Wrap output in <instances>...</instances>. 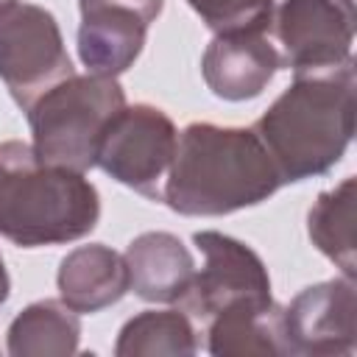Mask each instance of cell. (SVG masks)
I'll return each instance as SVG.
<instances>
[{
    "label": "cell",
    "mask_w": 357,
    "mask_h": 357,
    "mask_svg": "<svg viewBox=\"0 0 357 357\" xmlns=\"http://www.w3.org/2000/svg\"><path fill=\"white\" fill-rule=\"evenodd\" d=\"M282 176L254 128L190 123L178 134L162 201L192 218H220L268 201Z\"/></svg>",
    "instance_id": "obj_1"
},
{
    "label": "cell",
    "mask_w": 357,
    "mask_h": 357,
    "mask_svg": "<svg viewBox=\"0 0 357 357\" xmlns=\"http://www.w3.org/2000/svg\"><path fill=\"white\" fill-rule=\"evenodd\" d=\"M251 128L284 184L329 173L354 137V61L296 75Z\"/></svg>",
    "instance_id": "obj_2"
},
{
    "label": "cell",
    "mask_w": 357,
    "mask_h": 357,
    "mask_svg": "<svg viewBox=\"0 0 357 357\" xmlns=\"http://www.w3.org/2000/svg\"><path fill=\"white\" fill-rule=\"evenodd\" d=\"M100 218V195L84 173L45 165L20 139L0 142V237L22 248L86 237Z\"/></svg>",
    "instance_id": "obj_3"
},
{
    "label": "cell",
    "mask_w": 357,
    "mask_h": 357,
    "mask_svg": "<svg viewBox=\"0 0 357 357\" xmlns=\"http://www.w3.org/2000/svg\"><path fill=\"white\" fill-rule=\"evenodd\" d=\"M126 106V92L109 75H70L28 106L31 148L39 162L86 173L95 167L109 120Z\"/></svg>",
    "instance_id": "obj_4"
},
{
    "label": "cell",
    "mask_w": 357,
    "mask_h": 357,
    "mask_svg": "<svg viewBox=\"0 0 357 357\" xmlns=\"http://www.w3.org/2000/svg\"><path fill=\"white\" fill-rule=\"evenodd\" d=\"M178 131L167 112L151 103L123 106L106 126L95 165L134 192L162 201Z\"/></svg>",
    "instance_id": "obj_5"
},
{
    "label": "cell",
    "mask_w": 357,
    "mask_h": 357,
    "mask_svg": "<svg viewBox=\"0 0 357 357\" xmlns=\"http://www.w3.org/2000/svg\"><path fill=\"white\" fill-rule=\"evenodd\" d=\"M73 61L56 17L33 3H14L0 11V81L28 112L50 86L70 78Z\"/></svg>",
    "instance_id": "obj_6"
},
{
    "label": "cell",
    "mask_w": 357,
    "mask_h": 357,
    "mask_svg": "<svg viewBox=\"0 0 357 357\" xmlns=\"http://www.w3.org/2000/svg\"><path fill=\"white\" fill-rule=\"evenodd\" d=\"M271 39L296 75L332 73L354 61V0H284L271 14Z\"/></svg>",
    "instance_id": "obj_7"
},
{
    "label": "cell",
    "mask_w": 357,
    "mask_h": 357,
    "mask_svg": "<svg viewBox=\"0 0 357 357\" xmlns=\"http://www.w3.org/2000/svg\"><path fill=\"white\" fill-rule=\"evenodd\" d=\"M192 243L204 254V268L195 271L192 284L181 298L190 315L209 321L234 301L273 298L268 268L251 245L220 231H195Z\"/></svg>",
    "instance_id": "obj_8"
},
{
    "label": "cell",
    "mask_w": 357,
    "mask_h": 357,
    "mask_svg": "<svg viewBox=\"0 0 357 357\" xmlns=\"http://www.w3.org/2000/svg\"><path fill=\"white\" fill-rule=\"evenodd\" d=\"M284 326L293 354H312V357L351 354L357 335L354 279L337 276L304 287L284 307Z\"/></svg>",
    "instance_id": "obj_9"
},
{
    "label": "cell",
    "mask_w": 357,
    "mask_h": 357,
    "mask_svg": "<svg viewBox=\"0 0 357 357\" xmlns=\"http://www.w3.org/2000/svg\"><path fill=\"white\" fill-rule=\"evenodd\" d=\"M78 56L86 73L117 78L142 53L151 22L159 17L131 0H78Z\"/></svg>",
    "instance_id": "obj_10"
},
{
    "label": "cell",
    "mask_w": 357,
    "mask_h": 357,
    "mask_svg": "<svg viewBox=\"0 0 357 357\" xmlns=\"http://www.w3.org/2000/svg\"><path fill=\"white\" fill-rule=\"evenodd\" d=\"M279 50L271 39V25L223 31L201 56V75L215 98L251 100L265 92L279 70Z\"/></svg>",
    "instance_id": "obj_11"
},
{
    "label": "cell",
    "mask_w": 357,
    "mask_h": 357,
    "mask_svg": "<svg viewBox=\"0 0 357 357\" xmlns=\"http://www.w3.org/2000/svg\"><path fill=\"white\" fill-rule=\"evenodd\" d=\"M206 329V349L215 357H287L290 340L284 307L268 301H234L215 312Z\"/></svg>",
    "instance_id": "obj_12"
},
{
    "label": "cell",
    "mask_w": 357,
    "mask_h": 357,
    "mask_svg": "<svg viewBox=\"0 0 357 357\" xmlns=\"http://www.w3.org/2000/svg\"><path fill=\"white\" fill-rule=\"evenodd\" d=\"M123 259L128 268V290L153 304L181 301L195 276V259L190 248L170 231L137 234L128 243Z\"/></svg>",
    "instance_id": "obj_13"
},
{
    "label": "cell",
    "mask_w": 357,
    "mask_h": 357,
    "mask_svg": "<svg viewBox=\"0 0 357 357\" xmlns=\"http://www.w3.org/2000/svg\"><path fill=\"white\" fill-rule=\"evenodd\" d=\"M59 298L81 312H100L128 293V268L123 254L103 243L73 248L56 273Z\"/></svg>",
    "instance_id": "obj_14"
},
{
    "label": "cell",
    "mask_w": 357,
    "mask_h": 357,
    "mask_svg": "<svg viewBox=\"0 0 357 357\" xmlns=\"http://www.w3.org/2000/svg\"><path fill=\"white\" fill-rule=\"evenodd\" d=\"M312 245L340 268L343 276L357 273V178L346 176L332 190H324L307 212Z\"/></svg>",
    "instance_id": "obj_15"
},
{
    "label": "cell",
    "mask_w": 357,
    "mask_h": 357,
    "mask_svg": "<svg viewBox=\"0 0 357 357\" xmlns=\"http://www.w3.org/2000/svg\"><path fill=\"white\" fill-rule=\"evenodd\" d=\"M81 318L61 298L28 304L8 326L11 357H70L78 351Z\"/></svg>",
    "instance_id": "obj_16"
},
{
    "label": "cell",
    "mask_w": 357,
    "mask_h": 357,
    "mask_svg": "<svg viewBox=\"0 0 357 357\" xmlns=\"http://www.w3.org/2000/svg\"><path fill=\"white\" fill-rule=\"evenodd\" d=\"M198 332L187 310H145L128 318L117 335V357H162L195 354Z\"/></svg>",
    "instance_id": "obj_17"
},
{
    "label": "cell",
    "mask_w": 357,
    "mask_h": 357,
    "mask_svg": "<svg viewBox=\"0 0 357 357\" xmlns=\"http://www.w3.org/2000/svg\"><path fill=\"white\" fill-rule=\"evenodd\" d=\"M187 6L215 33L262 28L271 25L273 14V0H187Z\"/></svg>",
    "instance_id": "obj_18"
},
{
    "label": "cell",
    "mask_w": 357,
    "mask_h": 357,
    "mask_svg": "<svg viewBox=\"0 0 357 357\" xmlns=\"http://www.w3.org/2000/svg\"><path fill=\"white\" fill-rule=\"evenodd\" d=\"M8 293H11V279H8L6 262H3V257H0V304L8 298Z\"/></svg>",
    "instance_id": "obj_19"
},
{
    "label": "cell",
    "mask_w": 357,
    "mask_h": 357,
    "mask_svg": "<svg viewBox=\"0 0 357 357\" xmlns=\"http://www.w3.org/2000/svg\"><path fill=\"white\" fill-rule=\"evenodd\" d=\"M131 3H139V6L151 8L153 14H162V6H165V0H131Z\"/></svg>",
    "instance_id": "obj_20"
},
{
    "label": "cell",
    "mask_w": 357,
    "mask_h": 357,
    "mask_svg": "<svg viewBox=\"0 0 357 357\" xmlns=\"http://www.w3.org/2000/svg\"><path fill=\"white\" fill-rule=\"evenodd\" d=\"M14 3H17V0H0V11L8 8V6H14Z\"/></svg>",
    "instance_id": "obj_21"
}]
</instances>
